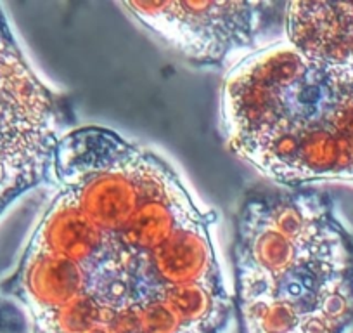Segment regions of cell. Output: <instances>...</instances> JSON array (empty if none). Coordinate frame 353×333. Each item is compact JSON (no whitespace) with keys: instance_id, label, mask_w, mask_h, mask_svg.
<instances>
[{"instance_id":"6da1fadb","label":"cell","mask_w":353,"mask_h":333,"mask_svg":"<svg viewBox=\"0 0 353 333\" xmlns=\"http://www.w3.org/2000/svg\"><path fill=\"white\" fill-rule=\"evenodd\" d=\"M56 196L2 290L30 333H223L232 295L203 210L170 163L110 129L59 142Z\"/></svg>"},{"instance_id":"7a4b0ae2","label":"cell","mask_w":353,"mask_h":333,"mask_svg":"<svg viewBox=\"0 0 353 333\" xmlns=\"http://www.w3.org/2000/svg\"><path fill=\"white\" fill-rule=\"evenodd\" d=\"M232 256L239 333H346L353 323V238L325 193H248Z\"/></svg>"},{"instance_id":"3957f363","label":"cell","mask_w":353,"mask_h":333,"mask_svg":"<svg viewBox=\"0 0 353 333\" xmlns=\"http://www.w3.org/2000/svg\"><path fill=\"white\" fill-rule=\"evenodd\" d=\"M220 117L230 151L281 188L353 182V66L260 47L227 73Z\"/></svg>"},{"instance_id":"277c9868","label":"cell","mask_w":353,"mask_h":333,"mask_svg":"<svg viewBox=\"0 0 353 333\" xmlns=\"http://www.w3.org/2000/svg\"><path fill=\"white\" fill-rule=\"evenodd\" d=\"M73 108L26 61L0 9V213L40 184H54L57 148Z\"/></svg>"},{"instance_id":"5b68a950","label":"cell","mask_w":353,"mask_h":333,"mask_svg":"<svg viewBox=\"0 0 353 333\" xmlns=\"http://www.w3.org/2000/svg\"><path fill=\"white\" fill-rule=\"evenodd\" d=\"M151 35L198 68H223L284 26L286 2H121Z\"/></svg>"},{"instance_id":"8992f818","label":"cell","mask_w":353,"mask_h":333,"mask_svg":"<svg viewBox=\"0 0 353 333\" xmlns=\"http://www.w3.org/2000/svg\"><path fill=\"white\" fill-rule=\"evenodd\" d=\"M286 40L310 59L353 66V4L286 2Z\"/></svg>"},{"instance_id":"52a82bcc","label":"cell","mask_w":353,"mask_h":333,"mask_svg":"<svg viewBox=\"0 0 353 333\" xmlns=\"http://www.w3.org/2000/svg\"><path fill=\"white\" fill-rule=\"evenodd\" d=\"M21 330V314L11 304H0V333H19Z\"/></svg>"}]
</instances>
